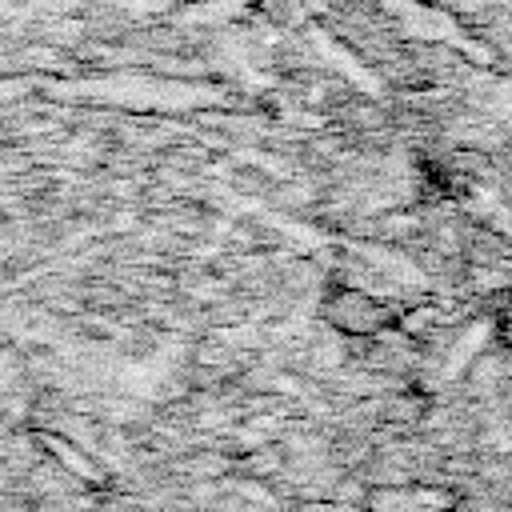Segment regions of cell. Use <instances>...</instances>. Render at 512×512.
Returning a JSON list of instances; mask_svg holds the SVG:
<instances>
[{"instance_id": "6da1fadb", "label": "cell", "mask_w": 512, "mask_h": 512, "mask_svg": "<svg viewBox=\"0 0 512 512\" xmlns=\"http://www.w3.org/2000/svg\"><path fill=\"white\" fill-rule=\"evenodd\" d=\"M328 316H332V324H336V328L356 332V336L376 332V328L388 320V312H384L376 300H368L364 292H340V296H332Z\"/></svg>"}]
</instances>
